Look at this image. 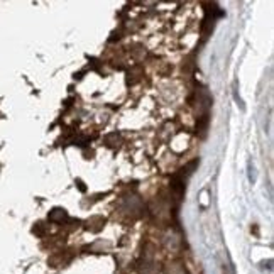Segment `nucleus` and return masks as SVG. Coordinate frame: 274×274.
Returning <instances> with one entry per match:
<instances>
[{"instance_id": "1", "label": "nucleus", "mask_w": 274, "mask_h": 274, "mask_svg": "<svg viewBox=\"0 0 274 274\" xmlns=\"http://www.w3.org/2000/svg\"><path fill=\"white\" fill-rule=\"evenodd\" d=\"M48 219L51 220V222H56V224H63L66 219H68V213H66L65 208H52L50 212V217Z\"/></svg>"}]
</instances>
